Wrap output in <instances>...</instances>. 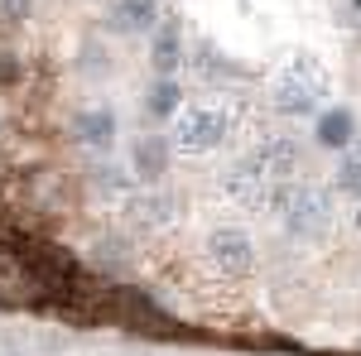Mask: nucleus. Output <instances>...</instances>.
I'll list each match as a JSON object with an SVG mask.
<instances>
[{
  "mask_svg": "<svg viewBox=\"0 0 361 356\" xmlns=\"http://www.w3.org/2000/svg\"><path fill=\"white\" fill-rule=\"evenodd\" d=\"M328 92H333L328 68L313 54H294L275 78H270V106H275L279 116H289V121H299V116H313V111L323 106Z\"/></svg>",
  "mask_w": 361,
  "mask_h": 356,
  "instance_id": "1",
  "label": "nucleus"
},
{
  "mask_svg": "<svg viewBox=\"0 0 361 356\" xmlns=\"http://www.w3.org/2000/svg\"><path fill=\"white\" fill-rule=\"evenodd\" d=\"M270 212L279 217V226L289 236L313 241V236H323L333 226V192L323 188V183H313V178H294V183H284L275 192V207Z\"/></svg>",
  "mask_w": 361,
  "mask_h": 356,
  "instance_id": "2",
  "label": "nucleus"
},
{
  "mask_svg": "<svg viewBox=\"0 0 361 356\" xmlns=\"http://www.w3.org/2000/svg\"><path fill=\"white\" fill-rule=\"evenodd\" d=\"M226 135H231V116L212 102H188L169 121V140L178 154H212V149H222Z\"/></svg>",
  "mask_w": 361,
  "mask_h": 356,
  "instance_id": "3",
  "label": "nucleus"
},
{
  "mask_svg": "<svg viewBox=\"0 0 361 356\" xmlns=\"http://www.w3.org/2000/svg\"><path fill=\"white\" fill-rule=\"evenodd\" d=\"M207 265L226 279H241V274L255 270V241H250V231L241 226H217L212 236H207Z\"/></svg>",
  "mask_w": 361,
  "mask_h": 356,
  "instance_id": "4",
  "label": "nucleus"
},
{
  "mask_svg": "<svg viewBox=\"0 0 361 356\" xmlns=\"http://www.w3.org/2000/svg\"><path fill=\"white\" fill-rule=\"evenodd\" d=\"M68 130H73V140H78L82 149L111 154L116 135H121V116H116V111L106 106V102H87V106H78V111H73Z\"/></svg>",
  "mask_w": 361,
  "mask_h": 356,
  "instance_id": "5",
  "label": "nucleus"
},
{
  "mask_svg": "<svg viewBox=\"0 0 361 356\" xmlns=\"http://www.w3.org/2000/svg\"><path fill=\"white\" fill-rule=\"evenodd\" d=\"M222 192L231 197V202H241V207H250V212H270L275 207V192H279V183H270L260 168L250 164V159H236V164L222 173Z\"/></svg>",
  "mask_w": 361,
  "mask_h": 356,
  "instance_id": "6",
  "label": "nucleus"
},
{
  "mask_svg": "<svg viewBox=\"0 0 361 356\" xmlns=\"http://www.w3.org/2000/svg\"><path fill=\"white\" fill-rule=\"evenodd\" d=\"M126 221L140 226V231H164L178 221V197L159 183H149V188H135L126 197Z\"/></svg>",
  "mask_w": 361,
  "mask_h": 356,
  "instance_id": "7",
  "label": "nucleus"
},
{
  "mask_svg": "<svg viewBox=\"0 0 361 356\" xmlns=\"http://www.w3.org/2000/svg\"><path fill=\"white\" fill-rule=\"evenodd\" d=\"M246 159L260 168L270 183L284 188V183H294V173H299V164H304V149H299V140H289V135H270V140H260Z\"/></svg>",
  "mask_w": 361,
  "mask_h": 356,
  "instance_id": "8",
  "label": "nucleus"
},
{
  "mask_svg": "<svg viewBox=\"0 0 361 356\" xmlns=\"http://www.w3.org/2000/svg\"><path fill=\"white\" fill-rule=\"evenodd\" d=\"M173 140L159 135V130H145V135L130 140V173L145 178V183H159L169 168H173Z\"/></svg>",
  "mask_w": 361,
  "mask_h": 356,
  "instance_id": "9",
  "label": "nucleus"
},
{
  "mask_svg": "<svg viewBox=\"0 0 361 356\" xmlns=\"http://www.w3.org/2000/svg\"><path fill=\"white\" fill-rule=\"evenodd\" d=\"M111 25L121 34H154L164 25V0H111Z\"/></svg>",
  "mask_w": 361,
  "mask_h": 356,
  "instance_id": "10",
  "label": "nucleus"
},
{
  "mask_svg": "<svg viewBox=\"0 0 361 356\" xmlns=\"http://www.w3.org/2000/svg\"><path fill=\"white\" fill-rule=\"evenodd\" d=\"M313 135H318L323 149H352V145H357V111H347V106L323 111Z\"/></svg>",
  "mask_w": 361,
  "mask_h": 356,
  "instance_id": "11",
  "label": "nucleus"
},
{
  "mask_svg": "<svg viewBox=\"0 0 361 356\" xmlns=\"http://www.w3.org/2000/svg\"><path fill=\"white\" fill-rule=\"evenodd\" d=\"M149 63H154L159 78H173V68L183 63V29L169 25V20L154 29V39H149Z\"/></svg>",
  "mask_w": 361,
  "mask_h": 356,
  "instance_id": "12",
  "label": "nucleus"
},
{
  "mask_svg": "<svg viewBox=\"0 0 361 356\" xmlns=\"http://www.w3.org/2000/svg\"><path fill=\"white\" fill-rule=\"evenodd\" d=\"M87 178H92V188H97V192L121 197V202L135 192V173H130V164H116L111 154H106V159H97V164L87 168Z\"/></svg>",
  "mask_w": 361,
  "mask_h": 356,
  "instance_id": "13",
  "label": "nucleus"
},
{
  "mask_svg": "<svg viewBox=\"0 0 361 356\" xmlns=\"http://www.w3.org/2000/svg\"><path fill=\"white\" fill-rule=\"evenodd\" d=\"M145 111H149L154 121H173V116L183 111V87L173 82V78H159V82L149 87V97H145Z\"/></svg>",
  "mask_w": 361,
  "mask_h": 356,
  "instance_id": "14",
  "label": "nucleus"
},
{
  "mask_svg": "<svg viewBox=\"0 0 361 356\" xmlns=\"http://www.w3.org/2000/svg\"><path fill=\"white\" fill-rule=\"evenodd\" d=\"M337 192H347V197H361V145L352 149H342V159H337Z\"/></svg>",
  "mask_w": 361,
  "mask_h": 356,
  "instance_id": "15",
  "label": "nucleus"
},
{
  "mask_svg": "<svg viewBox=\"0 0 361 356\" xmlns=\"http://www.w3.org/2000/svg\"><path fill=\"white\" fill-rule=\"evenodd\" d=\"M92 260H97L102 270H126V265H130V250H126V241H116V236H102V241L92 246Z\"/></svg>",
  "mask_w": 361,
  "mask_h": 356,
  "instance_id": "16",
  "label": "nucleus"
},
{
  "mask_svg": "<svg viewBox=\"0 0 361 356\" xmlns=\"http://www.w3.org/2000/svg\"><path fill=\"white\" fill-rule=\"evenodd\" d=\"M34 0H0V25H25Z\"/></svg>",
  "mask_w": 361,
  "mask_h": 356,
  "instance_id": "17",
  "label": "nucleus"
},
{
  "mask_svg": "<svg viewBox=\"0 0 361 356\" xmlns=\"http://www.w3.org/2000/svg\"><path fill=\"white\" fill-rule=\"evenodd\" d=\"M15 73H20V63H15V54H5V49H0V82H10Z\"/></svg>",
  "mask_w": 361,
  "mask_h": 356,
  "instance_id": "18",
  "label": "nucleus"
},
{
  "mask_svg": "<svg viewBox=\"0 0 361 356\" xmlns=\"http://www.w3.org/2000/svg\"><path fill=\"white\" fill-rule=\"evenodd\" d=\"M357 221H361V212H357Z\"/></svg>",
  "mask_w": 361,
  "mask_h": 356,
  "instance_id": "19",
  "label": "nucleus"
}]
</instances>
